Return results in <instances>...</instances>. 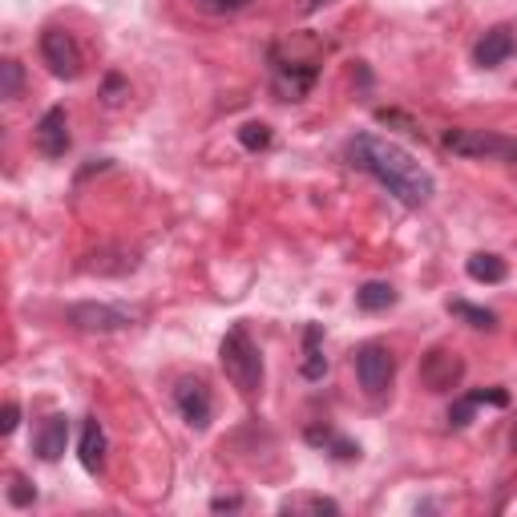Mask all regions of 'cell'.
<instances>
[{"label": "cell", "instance_id": "obj_1", "mask_svg": "<svg viewBox=\"0 0 517 517\" xmlns=\"http://www.w3.org/2000/svg\"><path fill=\"white\" fill-rule=\"evenodd\" d=\"M347 162H352L356 171L372 174L380 186H388V194H397L404 206H425L432 194H437L432 174L408 154V150L388 142V138H376V134L352 138V142H347Z\"/></svg>", "mask_w": 517, "mask_h": 517}, {"label": "cell", "instance_id": "obj_2", "mask_svg": "<svg viewBox=\"0 0 517 517\" xmlns=\"http://www.w3.org/2000/svg\"><path fill=\"white\" fill-rule=\"evenodd\" d=\"M219 360H222V372L243 397H255L263 388V356L251 332L243 324H234L227 336H222V347H219Z\"/></svg>", "mask_w": 517, "mask_h": 517}, {"label": "cell", "instance_id": "obj_3", "mask_svg": "<svg viewBox=\"0 0 517 517\" xmlns=\"http://www.w3.org/2000/svg\"><path fill=\"white\" fill-rule=\"evenodd\" d=\"M356 376H360V388L368 392L372 400H380L384 392L392 388V376H397V360L384 344H364L356 347Z\"/></svg>", "mask_w": 517, "mask_h": 517}, {"label": "cell", "instance_id": "obj_4", "mask_svg": "<svg viewBox=\"0 0 517 517\" xmlns=\"http://www.w3.org/2000/svg\"><path fill=\"white\" fill-rule=\"evenodd\" d=\"M445 150H453L460 158H517V142L489 129H449Z\"/></svg>", "mask_w": 517, "mask_h": 517}, {"label": "cell", "instance_id": "obj_5", "mask_svg": "<svg viewBox=\"0 0 517 517\" xmlns=\"http://www.w3.org/2000/svg\"><path fill=\"white\" fill-rule=\"evenodd\" d=\"M41 57L53 69V78H61V81H78L81 65H86V61H81L78 41H73L65 29H45L41 33Z\"/></svg>", "mask_w": 517, "mask_h": 517}, {"label": "cell", "instance_id": "obj_6", "mask_svg": "<svg viewBox=\"0 0 517 517\" xmlns=\"http://www.w3.org/2000/svg\"><path fill=\"white\" fill-rule=\"evenodd\" d=\"M73 327H81V332H126V327H134V315L126 312V307H114V304H73L69 312H65Z\"/></svg>", "mask_w": 517, "mask_h": 517}, {"label": "cell", "instance_id": "obj_7", "mask_svg": "<svg viewBox=\"0 0 517 517\" xmlns=\"http://www.w3.org/2000/svg\"><path fill=\"white\" fill-rule=\"evenodd\" d=\"M460 376H465V364L449 347H432L425 360H420V380H425L429 392H453L460 384Z\"/></svg>", "mask_w": 517, "mask_h": 517}, {"label": "cell", "instance_id": "obj_8", "mask_svg": "<svg viewBox=\"0 0 517 517\" xmlns=\"http://www.w3.org/2000/svg\"><path fill=\"white\" fill-rule=\"evenodd\" d=\"M174 404L182 412V420L191 425L194 432H206L211 429V417H214V404H211V392H206L202 380H182L174 388Z\"/></svg>", "mask_w": 517, "mask_h": 517}, {"label": "cell", "instance_id": "obj_9", "mask_svg": "<svg viewBox=\"0 0 517 517\" xmlns=\"http://www.w3.org/2000/svg\"><path fill=\"white\" fill-rule=\"evenodd\" d=\"M36 150L45 158H65V150H69V118H65L61 106L45 109L41 121H36Z\"/></svg>", "mask_w": 517, "mask_h": 517}, {"label": "cell", "instance_id": "obj_10", "mask_svg": "<svg viewBox=\"0 0 517 517\" xmlns=\"http://www.w3.org/2000/svg\"><path fill=\"white\" fill-rule=\"evenodd\" d=\"M513 49H517V41H513V29L510 25H493L481 41H477V49H473V61L481 65V69H497V65H505L513 57Z\"/></svg>", "mask_w": 517, "mask_h": 517}, {"label": "cell", "instance_id": "obj_11", "mask_svg": "<svg viewBox=\"0 0 517 517\" xmlns=\"http://www.w3.org/2000/svg\"><path fill=\"white\" fill-rule=\"evenodd\" d=\"M106 429H101V420H86V429H81V445H78V457L81 465H86V473H101L106 469Z\"/></svg>", "mask_w": 517, "mask_h": 517}, {"label": "cell", "instance_id": "obj_12", "mask_svg": "<svg viewBox=\"0 0 517 517\" xmlns=\"http://www.w3.org/2000/svg\"><path fill=\"white\" fill-rule=\"evenodd\" d=\"M33 445H36V457H41V460H61L65 445H69V420H65L61 412H57V417H49L41 425V432H36Z\"/></svg>", "mask_w": 517, "mask_h": 517}, {"label": "cell", "instance_id": "obj_13", "mask_svg": "<svg viewBox=\"0 0 517 517\" xmlns=\"http://www.w3.org/2000/svg\"><path fill=\"white\" fill-rule=\"evenodd\" d=\"M497 404V408H505L510 404V392H501V388H485V392H469V397H457L453 400V408H449V425L453 429H465L469 420H473V412H477V404Z\"/></svg>", "mask_w": 517, "mask_h": 517}, {"label": "cell", "instance_id": "obj_14", "mask_svg": "<svg viewBox=\"0 0 517 517\" xmlns=\"http://www.w3.org/2000/svg\"><path fill=\"white\" fill-rule=\"evenodd\" d=\"M327 360H324V327L307 324L304 327V376L307 380H324Z\"/></svg>", "mask_w": 517, "mask_h": 517}, {"label": "cell", "instance_id": "obj_15", "mask_svg": "<svg viewBox=\"0 0 517 517\" xmlns=\"http://www.w3.org/2000/svg\"><path fill=\"white\" fill-rule=\"evenodd\" d=\"M465 271H469V279H473V284H505V275H510L505 259H501V255H489V251H477V255H469Z\"/></svg>", "mask_w": 517, "mask_h": 517}, {"label": "cell", "instance_id": "obj_16", "mask_svg": "<svg viewBox=\"0 0 517 517\" xmlns=\"http://www.w3.org/2000/svg\"><path fill=\"white\" fill-rule=\"evenodd\" d=\"M312 81H315V69H295V65H279L275 69V86L279 93H284V101H304L307 98V89H312Z\"/></svg>", "mask_w": 517, "mask_h": 517}, {"label": "cell", "instance_id": "obj_17", "mask_svg": "<svg viewBox=\"0 0 517 517\" xmlns=\"http://www.w3.org/2000/svg\"><path fill=\"white\" fill-rule=\"evenodd\" d=\"M392 304H397V287L380 284V279H372V284H364L356 291V307H360V312H388Z\"/></svg>", "mask_w": 517, "mask_h": 517}, {"label": "cell", "instance_id": "obj_18", "mask_svg": "<svg viewBox=\"0 0 517 517\" xmlns=\"http://www.w3.org/2000/svg\"><path fill=\"white\" fill-rule=\"evenodd\" d=\"M449 315L465 319L469 327H485V332H493L497 327V315L489 312V307H477V304H465V299H449Z\"/></svg>", "mask_w": 517, "mask_h": 517}, {"label": "cell", "instance_id": "obj_19", "mask_svg": "<svg viewBox=\"0 0 517 517\" xmlns=\"http://www.w3.org/2000/svg\"><path fill=\"white\" fill-rule=\"evenodd\" d=\"M284 513H340V505L332 497H315V493H295L284 501Z\"/></svg>", "mask_w": 517, "mask_h": 517}, {"label": "cell", "instance_id": "obj_20", "mask_svg": "<svg viewBox=\"0 0 517 517\" xmlns=\"http://www.w3.org/2000/svg\"><path fill=\"white\" fill-rule=\"evenodd\" d=\"M21 81H25L21 61H5V65H0V98L13 101L16 93H21Z\"/></svg>", "mask_w": 517, "mask_h": 517}, {"label": "cell", "instance_id": "obj_21", "mask_svg": "<svg viewBox=\"0 0 517 517\" xmlns=\"http://www.w3.org/2000/svg\"><path fill=\"white\" fill-rule=\"evenodd\" d=\"M126 98H129L126 78H121V73H106V81H101V101H106L109 109H118Z\"/></svg>", "mask_w": 517, "mask_h": 517}, {"label": "cell", "instance_id": "obj_22", "mask_svg": "<svg viewBox=\"0 0 517 517\" xmlns=\"http://www.w3.org/2000/svg\"><path fill=\"white\" fill-rule=\"evenodd\" d=\"M239 142L247 150H267L271 146V129L263 126V121H247V126L239 129Z\"/></svg>", "mask_w": 517, "mask_h": 517}, {"label": "cell", "instance_id": "obj_23", "mask_svg": "<svg viewBox=\"0 0 517 517\" xmlns=\"http://www.w3.org/2000/svg\"><path fill=\"white\" fill-rule=\"evenodd\" d=\"M8 501H13L16 510H29V505L36 501V489L25 481V477H13V485H8Z\"/></svg>", "mask_w": 517, "mask_h": 517}, {"label": "cell", "instance_id": "obj_24", "mask_svg": "<svg viewBox=\"0 0 517 517\" xmlns=\"http://www.w3.org/2000/svg\"><path fill=\"white\" fill-rule=\"evenodd\" d=\"M194 5L202 8V13H214V16H222V13H239L247 0H194Z\"/></svg>", "mask_w": 517, "mask_h": 517}, {"label": "cell", "instance_id": "obj_25", "mask_svg": "<svg viewBox=\"0 0 517 517\" xmlns=\"http://www.w3.org/2000/svg\"><path fill=\"white\" fill-rule=\"evenodd\" d=\"M16 425H21V404L8 400V404H5V412H0V432L8 437V432H13Z\"/></svg>", "mask_w": 517, "mask_h": 517}, {"label": "cell", "instance_id": "obj_26", "mask_svg": "<svg viewBox=\"0 0 517 517\" xmlns=\"http://www.w3.org/2000/svg\"><path fill=\"white\" fill-rule=\"evenodd\" d=\"M239 505H243V497H214V501H211V510H239Z\"/></svg>", "mask_w": 517, "mask_h": 517}, {"label": "cell", "instance_id": "obj_27", "mask_svg": "<svg viewBox=\"0 0 517 517\" xmlns=\"http://www.w3.org/2000/svg\"><path fill=\"white\" fill-rule=\"evenodd\" d=\"M319 5H327V0H304V8H319Z\"/></svg>", "mask_w": 517, "mask_h": 517}, {"label": "cell", "instance_id": "obj_28", "mask_svg": "<svg viewBox=\"0 0 517 517\" xmlns=\"http://www.w3.org/2000/svg\"><path fill=\"white\" fill-rule=\"evenodd\" d=\"M513 449H517V432H513Z\"/></svg>", "mask_w": 517, "mask_h": 517}]
</instances>
